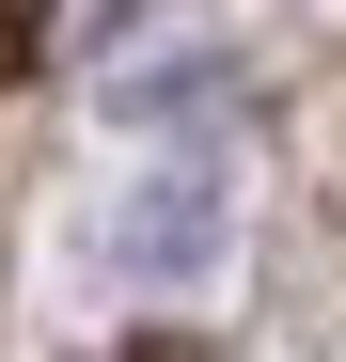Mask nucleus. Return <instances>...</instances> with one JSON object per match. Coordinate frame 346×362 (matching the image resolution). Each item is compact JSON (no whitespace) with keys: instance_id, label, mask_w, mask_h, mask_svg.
Listing matches in <instances>:
<instances>
[{"instance_id":"obj_1","label":"nucleus","mask_w":346,"mask_h":362,"mask_svg":"<svg viewBox=\"0 0 346 362\" xmlns=\"http://www.w3.org/2000/svg\"><path fill=\"white\" fill-rule=\"evenodd\" d=\"M32 16H47V0H0V32H16V47H32Z\"/></svg>"},{"instance_id":"obj_2","label":"nucleus","mask_w":346,"mask_h":362,"mask_svg":"<svg viewBox=\"0 0 346 362\" xmlns=\"http://www.w3.org/2000/svg\"><path fill=\"white\" fill-rule=\"evenodd\" d=\"M142 362H189V346H142Z\"/></svg>"}]
</instances>
